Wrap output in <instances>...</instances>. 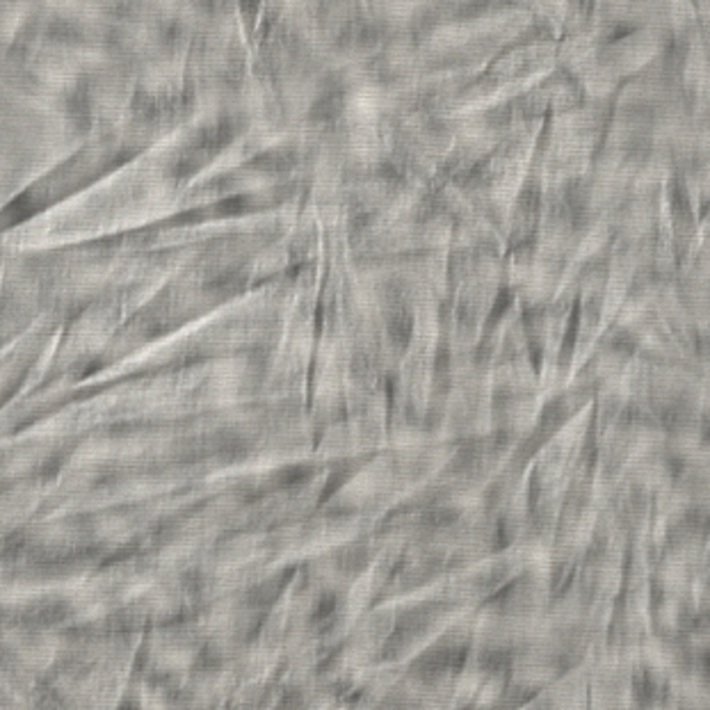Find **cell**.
Masks as SVG:
<instances>
[{"label":"cell","mask_w":710,"mask_h":710,"mask_svg":"<svg viewBox=\"0 0 710 710\" xmlns=\"http://www.w3.org/2000/svg\"><path fill=\"white\" fill-rule=\"evenodd\" d=\"M391 92H386L382 85L359 80L347 92L343 110H345V117L350 119L352 126H373L379 115L391 105Z\"/></svg>","instance_id":"obj_1"},{"label":"cell","mask_w":710,"mask_h":710,"mask_svg":"<svg viewBox=\"0 0 710 710\" xmlns=\"http://www.w3.org/2000/svg\"><path fill=\"white\" fill-rule=\"evenodd\" d=\"M178 75H181V62L176 57H163V60H151L149 65L142 69V87L151 94H160L176 85Z\"/></svg>","instance_id":"obj_2"},{"label":"cell","mask_w":710,"mask_h":710,"mask_svg":"<svg viewBox=\"0 0 710 710\" xmlns=\"http://www.w3.org/2000/svg\"><path fill=\"white\" fill-rule=\"evenodd\" d=\"M281 96H284L285 105L293 110H306L311 108L314 98L318 96V85L309 75H290L281 87Z\"/></svg>","instance_id":"obj_3"},{"label":"cell","mask_w":710,"mask_h":710,"mask_svg":"<svg viewBox=\"0 0 710 710\" xmlns=\"http://www.w3.org/2000/svg\"><path fill=\"white\" fill-rule=\"evenodd\" d=\"M124 44L135 53H151L158 46V37H155L154 28L145 21H135L124 28Z\"/></svg>","instance_id":"obj_4"},{"label":"cell","mask_w":710,"mask_h":710,"mask_svg":"<svg viewBox=\"0 0 710 710\" xmlns=\"http://www.w3.org/2000/svg\"><path fill=\"white\" fill-rule=\"evenodd\" d=\"M427 5V0H382L379 10L388 21H409Z\"/></svg>","instance_id":"obj_5"},{"label":"cell","mask_w":710,"mask_h":710,"mask_svg":"<svg viewBox=\"0 0 710 710\" xmlns=\"http://www.w3.org/2000/svg\"><path fill=\"white\" fill-rule=\"evenodd\" d=\"M416 60V51H414L412 42H405V39H397L391 48L386 51V65L395 71H405L414 65Z\"/></svg>","instance_id":"obj_6"}]
</instances>
